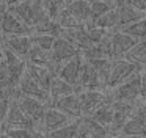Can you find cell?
<instances>
[{
	"instance_id": "1",
	"label": "cell",
	"mask_w": 146,
	"mask_h": 138,
	"mask_svg": "<svg viewBox=\"0 0 146 138\" xmlns=\"http://www.w3.org/2000/svg\"><path fill=\"white\" fill-rule=\"evenodd\" d=\"M110 99L111 100H127V102H135L141 96V71L130 75L126 82L121 85L111 88Z\"/></svg>"
},
{
	"instance_id": "2",
	"label": "cell",
	"mask_w": 146,
	"mask_h": 138,
	"mask_svg": "<svg viewBox=\"0 0 146 138\" xmlns=\"http://www.w3.org/2000/svg\"><path fill=\"white\" fill-rule=\"evenodd\" d=\"M143 68H145V66L137 64V63L130 61V60H127V58H115L107 88H115V86H118V85H121L123 82H126L130 75H133L135 72L141 71Z\"/></svg>"
},
{
	"instance_id": "3",
	"label": "cell",
	"mask_w": 146,
	"mask_h": 138,
	"mask_svg": "<svg viewBox=\"0 0 146 138\" xmlns=\"http://www.w3.org/2000/svg\"><path fill=\"white\" fill-rule=\"evenodd\" d=\"M85 90H104V85H102L101 77H99L96 68L93 66V63L83 56L82 72H80L79 83L76 86V93H82Z\"/></svg>"
},
{
	"instance_id": "4",
	"label": "cell",
	"mask_w": 146,
	"mask_h": 138,
	"mask_svg": "<svg viewBox=\"0 0 146 138\" xmlns=\"http://www.w3.org/2000/svg\"><path fill=\"white\" fill-rule=\"evenodd\" d=\"M11 127H29V129L36 127V122L21 108L17 99L13 100V104L10 107V111H8V115L3 119V130L11 129Z\"/></svg>"
},
{
	"instance_id": "5",
	"label": "cell",
	"mask_w": 146,
	"mask_h": 138,
	"mask_svg": "<svg viewBox=\"0 0 146 138\" xmlns=\"http://www.w3.org/2000/svg\"><path fill=\"white\" fill-rule=\"evenodd\" d=\"M111 102H113L115 115H113V122L110 125V130L113 133H116V132L123 130V127L126 125V122L129 121L130 116L135 115L137 105L135 102H127V100H111Z\"/></svg>"
},
{
	"instance_id": "6",
	"label": "cell",
	"mask_w": 146,
	"mask_h": 138,
	"mask_svg": "<svg viewBox=\"0 0 146 138\" xmlns=\"http://www.w3.org/2000/svg\"><path fill=\"white\" fill-rule=\"evenodd\" d=\"M17 102H19L21 108H22L24 111H25L27 115L36 122V124H38V122H42L44 115H46V111H47V107H46L44 100L19 93V96H17Z\"/></svg>"
},
{
	"instance_id": "7",
	"label": "cell",
	"mask_w": 146,
	"mask_h": 138,
	"mask_svg": "<svg viewBox=\"0 0 146 138\" xmlns=\"http://www.w3.org/2000/svg\"><path fill=\"white\" fill-rule=\"evenodd\" d=\"M80 99L83 116H91L99 107L110 100V96H107L102 90H85L80 93Z\"/></svg>"
},
{
	"instance_id": "8",
	"label": "cell",
	"mask_w": 146,
	"mask_h": 138,
	"mask_svg": "<svg viewBox=\"0 0 146 138\" xmlns=\"http://www.w3.org/2000/svg\"><path fill=\"white\" fill-rule=\"evenodd\" d=\"M54 107L60 108L61 111H64L74 119H79L83 116L80 93H71V94H66V96L58 97V99H54Z\"/></svg>"
},
{
	"instance_id": "9",
	"label": "cell",
	"mask_w": 146,
	"mask_h": 138,
	"mask_svg": "<svg viewBox=\"0 0 146 138\" xmlns=\"http://www.w3.org/2000/svg\"><path fill=\"white\" fill-rule=\"evenodd\" d=\"M17 88H19V91H21L22 94H27V96L36 97V99H41V100H44V102L50 99V94H49V91L44 90V88H42L41 85H39L38 82L35 80V77H33V75L29 72V69H27L25 74L22 75V78H21Z\"/></svg>"
},
{
	"instance_id": "10",
	"label": "cell",
	"mask_w": 146,
	"mask_h": 138,
	"mask_svg": "<svg viewBox=\"0 0 146 138\" xmlns=\"http://www.w3.org/2000/svg\"><path fill=\"white\" fill-rule=\"evenodd\" d=\"M82 63H83V53L79 52L76 56L68 60V61L61 66L57 75H60V77L63 78V80H66L68 83L77 86L79 78H80V72H82Z\"/></svg>"
},
{
	"instance_id": "11",
	"label": "cell",
	"mask_w": 146,
	"mask_h": 138,
	"mask_svg": "<svg viewBox=\"0 0 146 138\" xmlns=\"http://www.w3.org/2000/svg\"><path fill=\"white\" fill-rule=\"evenodd\" d=\"M3 46L25 60L29 58V53L33 47V38H30L29 34H5Z\"/></svg>"
},
{
	"instance_id": "12",
	"label": "cell",
	"mask_w": 146,
	"mask_h": 138,
	"mask_svg": "<svg viewBox=\"0 0 146 138\" xmlns=\"http://www.w3.org/2000/svg\"><path fill=\"white\" fill-rule=\"evenodd\" d=\"M2 30L3 34H30L33 28L21 21L13 11L2 13Z\"/></svg>"
},
{
	"instance_id": "13",
	"label": "cell",
	"mask_w": 146,
	"mask_h": 138,
	"mask_svg": "<svg viewBox=\"0 0 146 138\" xmlns=\"http://www.w3.org/2000/svg\"><path fill=\"white\" fill-rule=\"evenodd\" d=\"M79 53V49L77 46H74L71 41H68L66 38L60 36L57 38L54 47H52V55H54V60L58 66H63V63H66L68 60H71L72 56H76Z\"/></svg>"
},
{
	"instance_id": "14",
	"label": "cell",
	"mask_w": 146,
	"mask_h": 138,
	"mask_svg": "<svg viewBox=\"0 0 146 138\" xmlns=\"http://www.w3.org/2000/svg\"><path fill=\"white\" fill-rule=\"evenodd\" d=\"M137 42H138V39H135L133 36L124 33L123 30H118V31H115V33H111L113 58H124L126 53L129 52Z\"/></svg>"
},
{
	"instance_id": "15",
	"label": "cell",
	"mask_w": 146,
	"mask_h": 138,
	"mask_svg": "<svg viewBox=\"0 0 146 138\" xmlns=\"http://www.w3.org/2000/svg\"><path fill=\"white\" fill-rule=\"evenodd\" d=\"M61 36L66 38L68 41H71L80 50H86L93 46V41L88 34V28H85V25L76 27V28H63Z\"/></svg>"
},
{
	"instance_id": "16",
	"label": "cell",
	"mask_w": 146,
	"mask_h": 138,
	"mask_svg": "<svg viewBox=\"0 0 146 138\" xmlns=\"http://www.w3.org/2000/svg\"><path fill=\"white\" fill-rule=\"evenodd\" d=\"M69 115H66L64 111H61L57 107H49L47 111L44 115V119H42V124H44V130L50 132L55 130L58 127H63V125L69 124Z\"/></svg>"
},
{
	"instance_id": "17",
	"label": "cell",
	"mask_w": 146,
	"mask_h": 138,
	"mask_svg": "<svg viewBox=\"0 0 146 138\" xmlns=\"http://www.w3.org/2000/svg\"><path fill=\"white\" fill-rule=\"evenodd\" d=\"M116 9H118V14H119L121 27L129 25V24H132V22H137V21H140V19L146 17L145 11L129 5V3H126L124 0H119V2L116 3Z\"/></svg>"
},
{
	"instance_id": "18",
	"label": "cell",
	"mask_w": 146,
	"mask_h": 138,
	"mask_svg": "<svg viewBox=\"0 0 146 138\" xmlns=\"http://www.w3.org/2000/svg\"><path fill=\"white\" fill-rule=\"evenodd\" d=\"M27 69H29V72L35 77V80L38 82L44 90H47V91L50 90L52 80H54V77L57 74H55L49 66H41V64H33V63H30V64L27 66Z\"/></svg>"
},
{
	"instance_id": "19",
	"label": "cell",
	"mask_w": 146,
	"mask_h": 138,
	"mask_svg": "<svg viewBox=\"0 0 146 138\" xmlns=\"http://www.w3.org/2000/svg\"><path fill=\"white\" fill-rule=\"evenodd\" d=\"M10 11H13L21 21H24L27 25L35 27V11H33V0H22L16 5L10 6Z\"/></svg>"
},
{
	"instance_id": "20",
	"label": "cell",
	"mask_w": 146,
	"mask_h": 138,
	"mask_svg": "<svg viewBox=\"0 0 146 138\" xmlns=\"http://www.w3.org/2000/svg\"><path fill=\"white\" fill-rule=\"evenodd\" d=\"M66 8L79 19L82 24H90L91 22V6L86 0H72L66 5Z\"/></svg>"
},
{
	"instance_id": "21",
	"label": "cell",
	"mask_w": 146,
	"mask_h": 138,
	"mask_svg": "<svg viewBox=\"0 0 146 138\" xmlns=\"http://www.w3.org/2000/svg\"><path fill=\"white\" fill-rule=\"evenodd\" d=\"M101 27V28H105V30H111V28H121V22H119V14H118V9L113 8L111 11L105 13V14L99 16L98 19L88 24L86 27Z\"/></svg>"
},
{
	"instance_id": "22",
	"label": "cell",
	"mask_w": 146,
	"mask_h": 138,
	"mask_svg": "<svg viewBox=\"0 0 146 138\" xmlns=\"http://www.w3.org/2000/svg\"><path fill=\"white\" fill-rule=\"evenodd\" d=\"M88 60L96 68V71H98L99 77H101V82H102V85H104V88H107L108 86V80H110V74H111L113 60L111 58H88Z\"/></svg>"
},
{
	"instance_id": "23",
	"label": "cell",
	"mask_w": 146,
	"mask_h": 138,
	"mask_svg": "<svg viewBox=\"0 0 146 138\" xmlns=\"http://www.w3.org/2000/svg\"><path fill=\"white\" fill-rule=\"evenodd\" d=\"M49 93H50V97H52V100H54V99H58V97H61V96H66V94L76 93V86L68 83L66 80H63L60 75H55L54 80H52Z\"/></svg>"
},
{
	"instance_id": "24",
	"label": "cell",
	"mask_w": 146,
	"mask_h": 138,
	"mask_svg": "<svg viewBox=\"0 0 146 138\" xmlns=\"http://www.w3.org/2000/svg\"><path fill=\"white\" fill-rule=\"evenodd\" d=\"M113 115H115L113 102H111V99H110L108 102H105L104 105L99 107V108L91 115V118H93V119H96L98 122H101L102 125H105V127L110 129L111 122H113Z\"/></svg>"
},
{
	"instance_id": "25",
	"label": "cell",
	"mask_w": 146,
	"mask_h": 138,
	"mask_svg": "<svg viewBox=\"0 0 146 138\" xmlns=\"http://www.w3.org/2000/svg\"><path fill=\"white\" fill-rule=\"evenodd\" d=\"M82 122L93 138H107L108 137V130H110V129L102 125L101 122L93 119L91 116H82Z\"/></svg>"
},
{
	"instance_id": "26",
	"label": "cell",
	"mask_w": 146,
	"mask_h": 138,
	"mask_svg": "<svg viewBox=\"0 0 146 138\" xmlns=\"http://www.w3.org/2000/svg\"><path fill=\"white\" fill-rule=\"evenodd\" d=\"M121 133L123 135H146V122L138 115H133L126 122Z\"/></svg>"
},
{
	"instance_id": "27",
	"label": "cell",
	"mask_w": 146,
	"mask_h": 138,
	"mask_svg": "<svg viewBox=\"0 0 146 138\" xmlns=\"http://www.w3.org/2000/svg\"><path fill=\"white\" fill-rule=\"evenodd\" d=\"M80 119H76V121L69 122V124L63 125V127H58L55 130H50L49 132V137L50 138H76L77 132H79V127H80Z\"/></svg>"
},
{
	"instance_id": "28",
	"label": "cell",
	"mask_w": 146,
	"mask_h": 138,
	"mask_svg": "<svg viewBox=\"0 0 146 138\" xmlns=\"http://www.w3.org/2000/svg\"><path fill=\"white\" fill-rule=\"evenodd\" d=\"M124 58L130 60V61L137 63V64L146 66V39H141L126 53Z\"/></svg>"
},
{
	"instance_id": "29",
	"label": "cell",
	"mask_w": 146,
	"mask_h": 138,
	"mask_svg": "<svg viewBox=\"0 0 146 138\" xmlns=\"http://www.w3.org/2000/svg\"><path fill=\"white\" fill-rule=\"evenodd\" d=\"M119 30H123L124 33L133 36L135 39H146V17L140 19L137 22H132L129 25H124Z\"/></svg>"
},
{
	"instance_id": "30",
	"label": "cell",
	"mask_w": 146,
	"mask_h": 138,
	"mask_svg": "<svg viewBox=\"0 0 146 138\" xmlns=\"http://www.w3.org/2000/svg\"><path fill=\"white\" fill-rule=\"evenodd\" d=\"M90 6H91V22L94 19H98L99 16H102V14H105V13L113 9V5L108 0H90Z\"/></svg>"
},
{
	"instance_id": "31",
	"label": "cell",
	"mask_w": 146,
	"mask_h": 138,
	"mask_svg": "<svg viewBox=\"0 0 146 138\" xmlns=\"http://www.w3.org/2000/svg\"><path fill=\"white\" fill-rule=\"evenodd\" d=\"M57 21L60 22V25L63 28H76V27H82V25H83L82 22H80L79 19H77L76 16H74L72 13L66 8V6H64V8L60 11Z\"/></svg>"
},
{
	"instance_id": "32",
	"label": "cell",
	"mask_w": 146,
	"mask_h": 138,
	"mask_svg": "<svg viewBox=\"0 0 146 138\" xmlns=\"http://www.w3.org/2000/svg\"><path fill=\"white\" fill-rule=\"evenodd\" d=\"M55 41H57V36H54V34L36 33L35 36H33V44L39 46L41 49H44V50H52V47H54Z\"/></svg>"
},
{
	"instance_id": "33",
	"label": "cell",
	"mask_w": 146,
	"mask_h": 138,
	"mask_svg": "<svg viewBox=\"0 0 146 138\" xmlns=\"http://www.w3.org/2000/svg\"><path fill=\"white\" fill-rule=\"evenodd\" d=\"M63 0H42V5H44L46 11H47V14L50 16L52 19H57L58 14H60V11L63 8Z\"/></svg>"
},
{
	"instance_id": "34",
	"label": "cell",
	"mask_w": 146,
	"mask_h": 138,
	"mask_svg": "<svg viewBox=\"0 0 146 138\" xmlns=\"http://www.w3.org/2000/svg\"><path fill=\"white\" fill-rule=\"evenodd\" d=\"M3 132L10 138H33V129L29 127H11Z\"/></svg>"
},
{
	"instance_id": "35",
	"label": "cell",
	"mask_w": 146,
	"mask_h": 138,
	"mask_svg": "<svg viewBox=\"0 0 146 138\" xmlns=\"http://www.w3.org/2000/svg\"><path fill=\"white\" fill-rule=\"evenodd\" d=\"M86 28H88V34H90V38H91L93 44L101 42L105 36H108V34H110V31H108V30L101 28V27H96V25H93V27H86Z\"/></svg>"
},
{
	"instance_id": "36",
	"label": "cell",
	"mask_w": 146,
	"mask_h": 138,
	"mask_svg": "<svg viewBox=\"0 0 146 138\" xmlns=\"http://www.w3.org/2000/svg\"><path fill=\"white\" fill-rule=\"evenodd\" d=\"M124 2L135 6L138 9H141V11H146V0H124Z\"/></svg>"
},
{
	"instance_id": "37",
	"label": "cell",
	"mask_w": 146,
	"mask_h": 138,
	"mask_svg": "<svg viewBox=\"0 0 146 138\" xmlns=\"http://www.w3.org/2000/svg\"><path fill=\"white\" fill-rule=\"evenodd\" d=\"M76 138H93L91 135H90V132L86 130V127H85V125H83L82 119H80V127H79V132H77Z\"/></svg>"
},
{
	"instance_id": "38",
	"label": "cell",
	"mask_w": 146,
	"mask_h": 138,
	"mask_svg": "<svg viewBox=\"0 0 146 138\" xmlns=\"http://www.w3.org/2000/svg\"><path fill=\"white\" fill-rule=\"evenodd\" d=\"M33 138H50L49 137L47 130H38V129H33Z\"/></svg>"
},
{
	"instance_id": "39",
	"label": "cell",
	"mask_w": 146,
	"mask_h": 138,
	"mask_svg": "<svg viewBox=\"0 0 146 138\" xmlns=\"http://www.w3.org/2000/svg\"><path fill=\"white\" fill-rule=\"evenodd\" d=\"M135 115H138L140 118H141L143 121L146 122V105H143V107H137V110H135Z\"/></svg>"
},
{
	"instance_id": "40",
	"label": "cell",
	"mask_w": 146,
	"mask_h": 138,
	"mask_svg": "<svg viewBox=\"0 0 146 138\" xmlns=\"http://www.w3.org/2000/svg\"><path fill=\"white\" fill-rule=\"evenodd\" d=\"M124 138H146V135H123Z\"/></svg>"
},
{
	"instance_id": "41",
	"label": "cell",
	"mask_w": 146,
	"mask_h": 138,
	"mask_svg": "<svg viewBox=\"0 0 146 138\" xmlns=\"http://www.w3.org/2000/svg\"><path fill=\"white\" fill-rule=\"evenodd\" d=\"M5 2L8 3L10 6H13V5H16V3H19V2H22V0H5Z\"/></svg>"
},
{
	"instance_id": "42",
	"label": "cell",
	"mask_w": 146,
	"mask_h": 138,
	"mask_svg": "<svg viewBox=\"0 0 146 138\" xmlns=\"http://www.w3.org/2000/svg\"><path fill=\"white\" fill-rule=\"evenodd\" d=\"M2 138H10V137H8V135L5 133V132H3V133H2Z\"/></svg>"
},
{
	"instance_id": "43",
	"label": "cell",
	"mask_w": 146,
	"mask_h": 138,
	"mask_svg": "<svg viewBox=\"0 0 146 138\" xmlns=\"http://www.w3.org/2000/svg\"><path fill=\"white\" fill-rule=\"evenodd\" d=\"M107 138H124V137H116V135H113V137H107Z\"/></svg>"
},
{
	"instance_id": "44",
	"label": "cell",
	"mask_w": 146,
	"mask_h": 138,
	"mask_svg": "<svg viewBox=\"0 0 146 138\" xmlns=\"http://www.w3.org/2000/svg\"><path fill=\"white\" fill-rule=\"evenodd\" d=\"M143 102H145V105H146V97H143Z\"/></svg>"
},
{
	"instance_id": "45",
	"label": "cell",
	"mask_w": 146,
	"mask_h": 138,
	"mask_svg": "<svg viewBox=\"0 0 146 138\" xmlns=\"http://www.w3.org/2000/svg\"><path fill=\"white\" fill-rule=\"evenodd\" d=\"M108 2H111V0H108Z\"/></svg>"
}]
</instances>
